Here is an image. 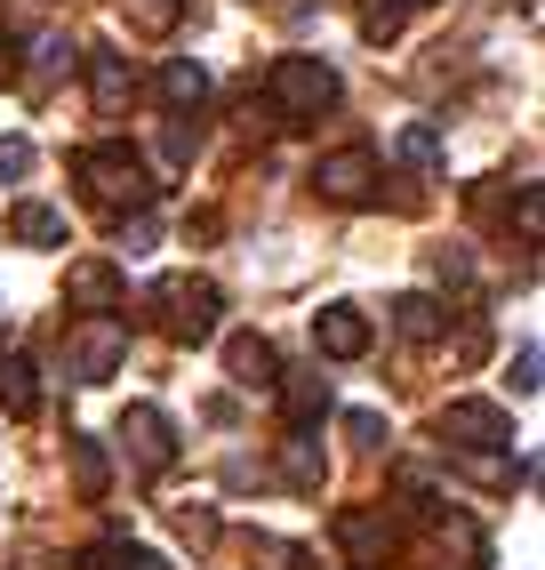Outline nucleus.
Instances as JSON below:
<instances>
[{
	"instance_id": "nucleus-9",
	"label": "nucleus",
	"mask_w": 545,
	"mask_h": 570,
	"mask_svg": "<svg viewBox=\"0 0 545 570\" xmlns=\"http://www.w3.org/2000/svg\"><path fill=\"white\" fill-rule=\"evenodd\" d=\"M314 346H321L329 362H361V354H369V314L345 306V297H337V306H321V314H314Z\"/></svg>"
},
{
	"instance_id": "nucleus-14",
	"label": "nucleus",
	"mask_w": 545,
	"mask_h": 570,
	"mask_svg": "<svg viewBox=\"0 0 545 570\" xmlns=\"http://www.w3.org/2000/svg\"><path fill=\"white\" fill-rule=\"evenodd\" d=\"M394 330L409 337V346H442V330H449V314H442V297H425V289H409V297H394Z\"/></svg>"
},
{
	"instance_id": "nucleus-11",
	"label": "nucleus",
	"mask_w": 545,
	"mask_h": 570,
	"mask_svg": "<svg viewBox=\"0 0 545 570\" xmlns=\"http://www.w3.org/2000/svg\"><path fill=\"white\" fill-rule=\"evenodd\" d=\"M272 386H281V402H289V434H314L329 417V377L321 370H281Z\"/></svg>"
},
{
	"instance_id": "nucleus-22",
	"label": "nucleus",
	"mask_w": 545,
	"mask_h": 570,
	"mask_svg": "<svg viewBox=\"0 0 545 570\" xmlns=\"http://www.w3.org/2000/svg\"><path fill=\"white\" fill-rule=\"evenodd\" d=\"M81 65V49L65 41V32H41V41H32V81H57V72H72Z\"/></svg>"
},
{
	"instance_id": "nucleus-24",
	"label": "nucleus",
	"mask_w": 545,
	"mask_h": 570,
	"mask_svg": "<svg viewBox=\"0 0 545 570\" xmlns=\"http://www.w3.org/2000/svg\"><path fill=\"white\" fill-rule=\"evenodd\" d=\"M32 161H41V154H32V137H0V185H24Z\"/></svg>"
},
{
	"instance_id": "nucleus-23",
	"label": "nucleus",
	"mask_w": 545,
	"mask_h": 570,
	"mask_svg": "<svg viewBox=\"0 0 545 570\" xmlns=\"http://www.w3.org/2000/svg\"><path fill=\"white\" fill-rule=\"evenodd\" d=\"M402 24H409L402 0H361V41H402Z\"/></svg>"
},
{
	"instance_id": "nucleus-29",
	"label": "nucleus",
	"mask_w": 545,
	"mask_h": 570,
	"mask_svg": "<svg viewBox=\"0 0 545 570\" xmlns=\"http://www.w3.org/2000/svg\"><path fill=\"white\" fill-rule=\"evenodd\" d=\"M514 217H522V242H545V194H537V185H522Z\"/></svg>"
},
{
	"instance_id": "nucleus-33",
	"label": "nucleus",
	"mask_w": 545,
	"mask_h": 570,
	"mask_svg": "<svg viewBox=\"0 0 545 570\" xmlns=\"http://www.w3.org/2000/svg\"><path fill=\"white\" fill-rule=\"evenodd\" d=\"M112 570H169L152 547H112Z\"/></svg>"
},
{
	"instance_id": "nucleus-26",
	"label": "nucleus",
	"mask_w": 545,
	"mask_h": 570,
	"mask_svg": "<svg viewBox=\"0 0 545 570\" xmlns=\"http://www.w3.org/2000/svg\"><path fill=\"white\" fill-rule=\"evenodd\" d=\"M337 426H345V442H361V450H385V417H377V410H345Z\"/></svg>"
},
{
	"instance_id": "nucleus-20",
	"label": "nucleus",
	"mask_w": 545,
	"mask_h": 570,
	"mask_svg": "<svg viewBox=\"0 0 545 570\" xmlns=\"http://www.w3.org/2000/svg\"><path fill=\"white\" fill-rule=\"evenodd\" d=\"M281 474H289L297 490H321V474H329L321 442H314V434H289V442H281Z\"/></svg>"
},
{
	"instance_id": "nucleus-17",
	"label": "nucleus",
	"mask_w": 545,
	"mask_h": 570,
	"mask_svg": "<svg viewBox=\"0 0 545 570\" xmlns=\"http://www.w3.org/2000/svg\"><path fill=\"white\" fill-rule=\"evenodd\" d=\"M0 410H9V417H32V410H41V370H32L24 354L0 362Z\"/></svg>"
},
{
	"instance_id": "nucleus-13",
	"label": "nucleus",
	"mask_w": 545,
	"mask_h": 570,
	"mask_svg": "<svg viewBox=\"0 0 545 570\" xmlns=\"http://www.w3.org/2000/svg\"><path fill=\"white\" fill-rule=\"evenodd\" d=\"M89 97H97L105 121L137 97V72H129V57H121V49H89Z\"/></svg>"
},
{
	"instance_id": "nucleus-10",
	"label": "nucleus",
	"mask_w": 545,
	"mask_h": 570,
	"mask_svg": "<svg viewBox=\"0 0 545 570\" xmlns=\"http://www.w3.org/2000/svg\"><path fill=\"white\" fill-rule=\"evenodd\" d=\"M225 377H232V386H272V377H281V354H272V337L265 330H232L225 337Z\"/></svg>"
},
{
	"instance_id": "nucleus-18",
	"label": "nucleus",
	"mask_w": 545,
	"mask_h": 570,
	"mask_svg": "<svg viewBox=\"0 0 545 570\" xmlns=\"http://www.w3.org/2000/svg\"><path fill=\"white\" fill-rule=\"evenodd\" d=\"M72 482H81V499H105V482H112V459H105V442L97 434H72Z\"/></svg>"
},
{
	"instance_id": "nucleus-27",
	"label": "nucleus",
	"mask_w": 545,
	"mask_h": 570,
	"mask_svg": "<svg viewBox=\"0 0 545 570\" xmlns=\"http://www.w3.org/2000/svg\"><path fill=\"white\" fill-rule=\"evenodd\" d=\"M112 242H121V249H129V257H145V249H152V242H161V225H152V217H145V209H129V217H121V234H112Z\"/></svg>"
},
{
	"instance_id": "nucleus-16",
	"label": "nucleus",
	"mask_w": 545,
	"mask_h": 570,
	"mask_svg": "<svg viewBox=\"0 0 545 570\" xmlns=\"http://www.w3.org/2000/svg\"><path fill=\"white\" fill-rule=\"evenodd\" d=\"M434 530L457 547V562L465 570H489V539H482V522L474 514H457V507H434Z\"/></svg>"
},
{
	"instance_id": "nucleus-12",
	"label": "nucleus",
	"mask_w": 545,
	"mask_h": 570,
	"mask_svg": "<svg viewBox=\"0 0 545 570\" xmlns=\"http://www.w3.org/2000/svg\"><path fill=\"white\" fill-rule=\"evenodd\" d=\"M65 297H72L81 314H112V306H121V265H105V257H81V265L65 274Z\"/></svg>"
},
{
	"instance_id": "nucleus-19",
	"label": "nucleus",
	"mask_w": 545,
	"mask_h": 570,
	"mask_svg": "<svg viewBox=\"0 0 545 570\" xmlns=\"http://www.w3.org/2000/svg\"><path fill=\"white\" fill-rule=\"evenodd\" d=\"M161 97H169L177 112H192V105L209 97V65H192V57H169V65H161Z\"/></svg>"
},
{
	"instance_id": "nucleus-36",
	"label": "nucleus",
	"mask_w": 545,
	"mask_h": 570,
	"mask_svg": "<svg viewBox=\"0 0 545 570\" xmlns=\"http://www.w3.org/2000/svg\"><path fill=\"white\" fill-rule=\"evenodd\" d=\"M402 9H434V0H402Z\"/></svg>"
},
{
	"instance_id": "nucleus-30",
	"label": "nucleus",
	"mask_w": 545,
	"mask_h": 570,
	"mask_svg": "<svg viewBox=\"0 0 545 570\" xmlns=\"http://www.w3.org/2000/svg\"><path fill=\"white\" fill-rule=\"evenodd\" d=\"M434 282L465 289V282H474V257H465V249H434Z\"/></svg>"
},
{
	"instance_id": "nucleus-31",
	"label": "nucleus",
	"mask_w": 545,
	"mask_h": 570,
	"mask_svg": "<svg viewBox=\"0 0 545 570\" xmlns=\"http://www.w3.org/2000/svg\"><path fill=\"white\" fill-rule=\"evenodd\" d=\"M537 370H545V354H537V346H522V354H514V370H505V377H514V394H522V402L537 394Z\"/></svg>"
},
{
	"instance_id": "nucleus-28",
	"label": "nucleus",
	"mask_w": 545,
	"mask_h": 570,
	"mask_svg": "<svg viewBox=\"0 0 545 570\" xmlns=\"http://www.w3.org/2000/svg\"><path fill=\"white\" fill-rule=\"evenodd\" d=\"M177 530H185L192 547H209V539H217V507H201V499H192V507H177Z\"/></svg>"
},
{
	"instance_id": "nucleus-7",
	"label": "nucleus",
	"mask_w": 545,
	"mask_h": 570,
	"mask_svg": "<svg viewBox=\"0 0 545 570\" xmlns=\"http://www.w3.org/2000/svg\"><path fill=\"white\" fill-rule=\"evenodd\" d=\"M121 442H129V459L145 474H169L177 466V426H169V410H152V402H129L121 410Z\"/></svg>"
},
{
	"instance_id": "nucleus-2",
	"label": "nucleus",
	"mask_w": 545,
	"mask_h": 570,
	"mask_svg": "<svg viewBox=\"0 0 545 570\" xmlns=\"http://www.w3.org/2000/svg\"><path fill=\"white\" fill-rule=\"evenodd\" d=\"M72 177H81L105 209H121V217L161 194V185H152V169L129 154V145H89V154H72Z\"/></svg>"
},
{
	"instance_id": "nucleus-35",
	"label": "nucleus",
	"mask_w": 545,
	"mask_h": 570,
	"mask_svg": "<svg viewBox=\"0 0 545 570\" xmlns=\"http://www.w3.org/2000/svg\"><path fill=\"white\" fill-rule=\"evenodd\" d=\"M249 9H281V0H249Z\"/></svg>"
},
{
	"instance_id": "nucleus-1",
	"label": "nucleus",
	"mask_w": 545,
	"mask_h": 570,
	"mask_svg": "<svg viewBox=\"0 0 545 570\" xmlns=\"http://www.w3.org/2000/svg\"><path fill=\"white\" fill-rule=\"evenodd\" d=\"M152 314H161V337H177V346H209L225 297L201 274H161V282H152Z\"/></svg>"
},
{
	"instance_id": "nucleus-4",
	"label": "nucleus",
	"mask_w": 545,
	"mask_h": 570,
	"mask_svg": "<svg viewBox=\"0 0 545 570\" xmlns=\"http://www.w3.org/2000/svg\"><path fill=\"white\" fill-rule=\"evenodd\" d=\"M442 442L449 450H465V459H497V450H514V417H505L497 402H449L442 410Z\"/></svg>"
},
{
	"instance_id": "nucleus-15",
	"label": "nucleus",
	"mask_w": 545,
	"mask_h": 570,
	"mask_svg": "<svg viewBox=\"0 0 545 570\" xmlns=\"http://www.w3.org/2000/svg\"><path fill=\"white\" fill-rule=\"evenodd\" d=\"M9 234H17L24 249H57V242H65V209H49V202H17V209H9Z\"/></svg>"
},
{
	"instance_id": "nucleus-34",
	"label": "nucleus",
	"mask_w": 545,
	"mask_h": 570,
	"mask_svg": "<svg viewBox=\"0 0 545 570\" xmlns=\"http://www.w3.org/2000/svg\"><path fill=\"white\" fill-rule=\"evenodd\" d=\"M9 81H17V49H9V41H0V89H9Z\"/></svg>"
},
{
	"instance_id": "nucleus-8",
	"label": "nucleus",
	"mask_w": 545,
	"mask_h": 570,
	"mask_svg": "<svg viewBox=\"0 0 545 570\" xmlns=\"http://www.w3.org/2000/svg\"><path fill=\"white\" fill-rule=\"evenodd\" d=\"M337 547H345V554H354L361 570H385V562H394V554H402V530H394V522H385L377 507H345V514H337Z\"/></svg>"
},
{
	"instance_id": "nucleus-6",
	"label": "nucleus",
	"mask_w": 545,
	"mask_h": 570,
	"mask_svg": "<svg viewBox=\"0 0 545 570\" xmlns=\"http://www.w3.org/2000/svg\"><path fill=\"white\" fill-rule=\"evenodd\" d=\"M121 362H129V330H121V322L89 314L81 330H72V377H81V386H105Z\"/></svg>"
},
{
	"instance_id": "nucleus-21",
	"label": "nucleus",
	"mask_w": 545,
	"mask_h": 570,
	"mask_svg": "<svg viewBox=\"0 0 545 570\" xmlns=\"http://www.w3.org/2000/svg\"><path fill=\"white\" fill-rule=\"evenodd\" d=\"M394 154H402L409 169H442V129H434V121H409V129L394 137Z\"/></svg>"
},
{
	"instance_id": "nucleus-3",
	"label": "nucleus",
	"mask_w": 545,
	"mask_h": 570,
	"mask_svg": "<svg viewBox=\"0 0 545 570\" xmlns=\"http://www.w3.org/2000/svg\"><path fill=\"white\" fill-rule=\"evenodd\" d=\"M265 89H272V112H281V121H321V112L345 97V81H337L329 57H281Z\"/></svg>"
},
{
	"instance_id": "nucleus-5",
	"label": "nucleus",
	"mask_w": 545,
	"mask_h": 570,
	"mask_svg": "<svg viewBox=\"0 0 545 570\" xmlns=\"http://www.w3.org/2000/svg\"><path fill=\"white\" fill-rule=\"evenodd\" d=\"M314 194H321V202H337V209L377 202V154H369V145H337V154H321Z\"/></svg>"
},
{
	"instance_id": "nucleus-32",
	"label": "nucleus",
	"mask_w": 545,
	"mask_h": 570,
	"mask_svg": "<svg viewBox=\"0 0 545 570\" xmlns=\"http://www.w3.org/2000/svg\"><path fill=\"white\" fill-rule=\"evenodd\" d=\"M161 154H169V161H192V154H201V129L169 121V129H161Z\"/></svg>"
},
{
	"instance_id": "nucleus-25",
	"label": "nucleus",
	"mask_w": 545,
	"mask_h": 570,
	"mask_svg": "<svg viewBox=\"0 0 545 570\" xmlns=\"http://www.w3.org/2000/svg\"><path fill=\"white\" fill-rule=\"evenodd\" d=\"M121 17H129L137 32H169V24H177V0H121Z\"/></svg>"
}]
</instances>
